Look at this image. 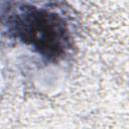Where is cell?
I'll return each instance as SVG.
<instances>
[{
	"mask_svg": "<svg viewBox=\"0 0 129 129\" xmlns=\"http://www.w3.org/2000/svg\"><path fill=\"white\" fill-rule=\"evenodd\" d=\"M13 28L22 41L31 44L48 58L59 56L68 45L64 23L55 14L25 8L16 15Z\"/></svg>",
	"mask_w": 129,
	"mask_h": 129,
	"instance_id": "obj_1",
	"label": "cell"
}]
</instances>
